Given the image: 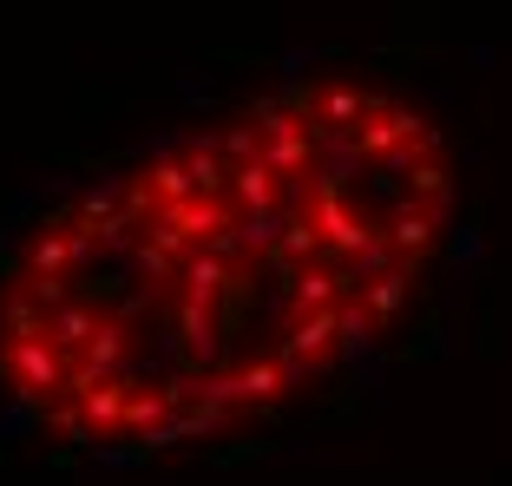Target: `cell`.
<instances>
[{
    "instance_id": "obj_1",
    "label": "cell",
    "mask_w": 512,
    "mask_h": 486,
    "mask_svg": "<svg viewBox=\"0 0 512 486\" xmlns=\"http://www.w3.org/2000/svg\"><path fill=\"white\" fill-rule=\"evenodd\" d=\"M453 224V152L394 86L289 79L99 171L0 270V395L86 454L217 441L362 362Z\"/></svg>"
}]
</instances>
